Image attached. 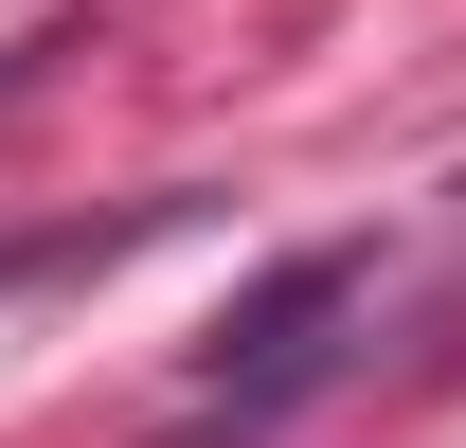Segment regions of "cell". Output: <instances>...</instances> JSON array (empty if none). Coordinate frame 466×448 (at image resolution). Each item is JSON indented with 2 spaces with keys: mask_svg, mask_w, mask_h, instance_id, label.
<instances>
[{
  "mask_svg": "<svg viewBox=\"0 0 466 448\" xmlns=\"http://www.w3.org/2000/svg\"><path fill=\"white\" fill-rule=\"evenodd\" d=\"M359 287H377V251H359V233H323V251H288V270L251 287L216 341H198V377L233 394V431H251V412H288V394L323 377V341L359 323Z\"/></svg>",
  "mask_w": 466,
  "mask_h": 448,
  "instance_id": "cell-1",
  "label": "cell"
}]
</instances>
